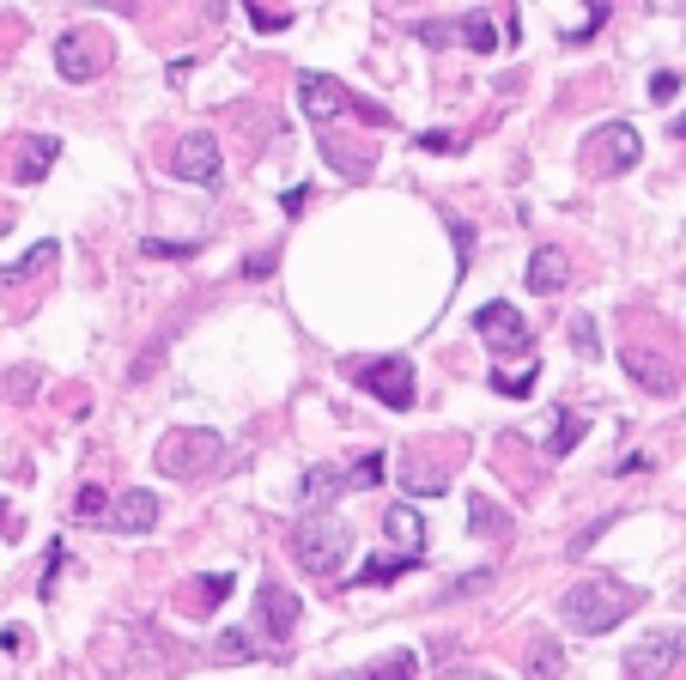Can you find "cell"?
<instances>
[{
	"mask_svg": "<svg viewBox=\"0 0 686 680\" xmlns=\"http://www.w3.org/2000/svg\"><path fill=\"white\" fill-rule=\"evenodd\" d=\"M56 159H61V140L56 134H31V140H19V164H12V176H19V183H43V176L56 171Z\"/></svg>",
	"mask_w": 686,
	"mask_h": 680,
	"instance_id": "9a60e30c",
	"label": "cell"
},
{
	"mask_svg": "<svg viewBox=\"0 0 686 680\" xmlns=\"http://www.w3.org/2000/svg\"><path fill=\"white\" fill-rule=\"evenodd\" d=\"M304 201H310V189H304V183H297V189H286V195H280V207H286V213H292V220H297V213H304Z\"/></svg>",
	"mask_w": 686,
	"mask_h": 680,
	"instance_id": "74e56055",
	"label": "cell"
},
{
	"mask_svg": "<svg viewBox=\"0 0 686 680\" xmlns=\"http://www.w3.org/2000/svg\"><path fill=\"white\" fill-rule=\"evenodd\" d=\"M638 152H644V140H638V128H632V122H602V128H589V134H584V159H589V171H602V176L632 171Z\"/></svg>",
	"mask_w": 686,
	"mask_h": 680,
	"instance_id": "3957f363",
	"label": "cell"
},
{
	"mask_svg": "<svg viewBox=\"0 0 686 680\" xmlns=\"http://www.w3.org/2000/svg\"><path fill=\"white\" fill-rule=\"evenodd\" d=\"M274 262H280V255H274V250H262V255H250V262H243V274L262 280V274H274Z\"/></svg>",
	"mask_w": 686,
	"mask_h": 680,
	"instance_id": "d590c367",
	"label": "cell"
},
{
	"mask_svg": "<svg viewBox=\"0 0 686 680\" xmlns=\"http://www.w3.org/2000/svg\"><path fill=\"white\" fill-rule=\"evenodd\" d=\"M297 620H304V601H297L286 583H262V589H255V626H262L274 645H286Z\"/></svg>",
	"mask_w": 686,
	"mask_h": 680,
	"instance_id": "8fae6325",
	"label": "cell"
},
{
	"mask_svg": "<svg viewBox=\"0 0 686 680\" xmlns=\"http://www.w3.org/2000/svg\"><path fill=\"white\" fill-rule=\"evenodd\" d=\"M492 389L523 402V395H535V371H492Z\"/></svg>",
	"mask_w": 686,
	"mask_h": 680,
	"instance_id": "d4e9b609",
	"label": "cell"
},
{
	"mask_svg": "<svg viewBox=\"0 0 686 680\" xmlns=\"http://www.w3.org/2000/svg\"><path fill=\"white\" fill-rule=\"evenodd\" d=\"M103 68H110V49H103V37H92V31H68V37L56 43V73H61V80L85 85V80H98Z\"/></svg>",
	"mask_w": 686,
	"mask_h": 680,
	"instance_id": "52a82bcc",
	"label": "cell"
},
{
	"mask_svg": "<svg viewBox=\"0 0 686 680\" xmlns=\"http://www.w3.org/2000/svg\"><path fill=\"white\" fill-rule=\"evenodd\" d=\"M413 566H420V554H377L365 571H359V583H390V577L413 571Z\"/></svg>",
	"mask_w": 686,
	"mask_h": 680,
	"instance_id": "603a6c76",
	"label": "cell"
},
{
	"mask_svg": "<svg viewBox=\"0 0 686 680\" xmlns=\"http://www.w3.org/2000/svg\"><path fill=\"white\" fill-rule=\"evenodd\" d=\"M565 280H572V255L559 243H535V255H528V292H565Z\"/></svg>",
	"mask_w": 686,
	"mask_h": 680,
	"instance_id": "5bb4252c",
	"label": "cell"
},
{
	"mask_svg": "<svg viewBox=\"0 0 686 680\" xmlns=\"http://www.w3.org/2000/svg\"><path fill=\"white\" fill-rule=\"evenodd\" d=\"M213 657H219V662H255V645H250L243 632H225V638L213 645Z\"/></svg>",
	"mask_w": 686,
	"mask_h": 680,
	"instance_id": "83f0119b",
	"label": "cell"
},
{
	"mask_svg": "<svg viewBox=\"0 0 686 680\" xmlns=\"http://www.w3.org/2000/svg\"><path fill=\"white\" fill-rule=\"evenodd\" d=\"M492 583V571H474V577H462L456 589H450V596H474V589H486Z\"/></svg>",
	"mask_w": 686,
	"mask_h": 680,
	"instance_id": "f35d334b",
	"label": "cell"
},
{
	"mask_svg": "<svg viewBox=\"0 0 686 680\" xmlns=\"http://www.w3.org/2000/svg\"><path fill=\"white\" fill-rule=\"evenodd\" d=\"M341 486H346V474H341V468H310V474H304V486H297V498H304V510H322L334 493H341Z\"/></svg>",
	"mask_w": 686,
	"mask_h": 680,
	"instance_id": "e0dca14e",
	"label": "cell"
},
{
	"mask_svg": "<svg viewBox=\"0 0 686 680\" xmlns=\"http://www.w3.org/2000/svg\"><path fill=\"white\" fill-rule=\"evenodd\" d=\"M377 480H383V456H359L353 468H346V486H353V493H371Z\"/></svg>",
	"mask_w": 686,
	"mask_h": 680,
	"instance_id": "4316f807",
	"label": "cell"
},
{
	"mask_svg": "<svg viewBox=\"0 0 686 680\" xmlns=\"http://www.w3.org/2000/svg\"><path fill=\"white\" fill-rule=\"evenodd\" d=\"M213 461H219V438H213V432H171V438L159 444V468L176 474V480L206 474Z\"/></svg>",
	"mask_w": 686,
	"mask_h": 680,
	"instance_id": "8992f818",
	"label": "cell"
},
{
	"mask_svg": "<svg viewBox=\"0 0 686 680\" xmlns=\"http://www.w3.org/2000/svg\"><path fill=\"white\" fill-rule=\"evenodd\" d=\"M413 37H420V43H425V49H444V43H450V37H456V24H432V19H425V24H420V31H413Z\"/></svg>",
	"mask_w": 686,
	"mask_h": 680,
	"instance_id": "d6a6232c",
	"label": "cell"
},
{
	"mask_svg": "<svg viewBox=\"0 0 686 680\" xmlns=\"http://www.w3.org/2000/svg\"><path fill=\"white\" fill-rule=\"evenodd\" d=\"M407 7H413V0H407Z\"/></svg>",
	"mask_w": 686,
	"mask_h": 680,
	"instance_id": "7bdbcfd3",
	"label": "cell"
},
{
	"mask_svg": "<svg viewBox=\"0 0 686 680\" xmlns=\"http://www.w3.org/2000/svg\"><path fill=\"white\" fill-rule=\"evenodd\" d=\"M468 529H474V535H511V510L492 505L486 493H474V498H468Z\"/></svg>",
	"mask_w": 686,
	"mask_h": 680,
	"instance_id": "d6986e66",
	"label": "cell"
},
{
	"mask_svg": "<svg viewBox=\"0 0 686 680\" xmlns=\"http://www.w3.org/2000/svg\"><path fill=\"white\" fill-rule=\"evenodd\" d=\"M474 335L492 346V358H516V353H528V346H535V335H528V323H523V311H516V304H504V298L474 311Z\"/></svg>",
	"mask_w": 686,
	"mask_h": 680,
	"instance_id": "277c9868",
	"label": "cell"
},
{
	"mask_svg": "<svg viewBox=\"0 0 686 680\" xmlns=\"http://www.w3.org/2000/svg\"><path fill=\"white\" fill-rule=\"evenodd\" d=\"M0 231H7V213H0Z\"/></svg>",
	"mask_w": 686,
	"mask_h": 680,
	"instance_id": "60d3db41",
	"label": "cell"
},
{
	"mask_svg": "<svg viewBox=\"0 0 686 680\" xmlns=\"http://www.w3.org/2000/svg\"><path fill=\"white\" fill-rule=\"evenodd\" d=\"M297 104H304L310 122H334V115H346L359 104V92H346L329 73H297Z\"/></svg>",
	"mask_w": 686,
	"mask_h": 680,
	"instance_id": "30bf717a",
	"label": "cell"
},
{
	"mask_svg": "<svg viewBox=\"0 0 686 680\" xmlns=\"http://www.w3.org/2000/svg\"><path fill=\"white\" fill-rule=\"evenodd\" d=\"M577 438H584V419L572 407H553V438H547V456H572Z\"/></svg>",
	"mask_w": 686,
	"mask_h": 680,
	"instance_id": "ffe728a7",
	"label": "cell"
},
{
	"mask_svg": "<svg viewBox=\"0 0 686 680\" xmlns=\"http://www.w3.org/2000/svg\"><path fill=\"white\" fill-rule=\"evenodd\" d=\"M565 669V650L553 645V638H541L535 650H528V674H559Z\"/></svg>",
	"mask_w": 686,
	"mask_h": 680,
	"instance_id": "484cf974",
	"label": "cell"
},
{
	"mask_svg": "<svg viewBox=\"0 0 686 680\" xmlns=\"http://www.w3.org/2000/svg\"><path fill=\"white\" fill-rule=\"evenodd\" d=\"M619 365H626V377L638 383V389H650V395H675L680 389V371L668 365V358H656L650 346H626Z\"/></svg>",
	"mask_w": 686,
	"mask_h": 680,
	"instance_id": "7c38bea8",
	"label": "cell"
},
{
	"mask_svg": "<svg viewBox=\"0 0 686 680\" xmlns=\"http://www.w3.org/2000/svg\"><path fill=\"white\" fill-rule=\"evenodd\" d=\"M250 19H255V31H280V24H286V12L262 7V0H250Z\"/></svg>",
	"mask_w": 686,
	"mask_h": 680,
	"instance_id": "836d02e7",
	"label": "cell"
},
{
	"mask_svg": "<svg viewBox=\"0 0 686 680\" xmlns=\"http://www.w3.org/2000/svg\"><path fill=\"white\" fill-rule=\"evenodd\" d=\"M413 669H420V662H413L407 650H395V657H377V662H371V674H413Z\"/></svg>",
	"mask_w": 686,
	"mask_h": 680,
	"instance_id": "1f68e13d",
	"label": "cell"
},
{
	"mask_svg": "<svg viewBox=\"0 0 686 680\" xmlns=\"http://www.w3.org/2000/svg\"><path fill=\"white\" fill-rule=\"evenodd\" d=\"M292 559L310 577H334L353 559V529L341 517H329V510H310V517L292 522Z\"/></svg>",
	"mask_w": 686,
	"mask_h": 680,
	"instance_id": "7a4b0ae2",
	"label": "cell"
},
{
	"mask_svg": "<svg viewBox=\"0 0 686 680\" xmlns=\"http://www.w3.org/2000/svg\"><path fill=\"white\" fill-rule=\"evenodd\" d=\"M103 510H110V493H103V486H80V498H73V517H103Z\"/></svg>",
	"mask_w": 686,
	"mask_h": 680,
	"instance_id": "f1b7e54d",
	"label": "cell"
},
{
	"mask_svg": "<svg viewBox=\"0 0 686 680\" xmlns=\"http://www.w3.org/2000/svg\"><path fill=\"white\" fill-rule=\"evenodd\" d=\"M37 383H43V371H37V365H19V371H7V377H0V389H7L12 402H31Z\"/></svg>",
	"mask_w": 686,
	"mask_h": 680,
	"instance_id": "cb8c5ba5",
	"label": "cell"
},
{
	"mask_svg": "<svg viewBox=\"0 0 686 680\" xmlns=\"http://www.w3.org/2000/svg\"><path fill=\"white\" fill-rule=\"evenodd\" d=\"M572 341H577V353H584V358L602 353V341H595V323H589V316H577V323H572Z\"/></svg>",
	"mask_w": 686,
	"mask_h": 680,
	"instance_id": "4dcf8cb0",
	"label": "cell"
},
{
	"mask_svg": "<svg viewBox=\"0 0 686 680\" xmlns=\"http://www.w3.org/2000/svg\"><path fill=\"white\" fill-rule=\"evenodd\" d=\"M425 152H456V134H444V128H432V134H420Z\"/></svg>",
	"mask_w": 686,
	"mask_h": 680,
	"instance_id": "8d00e7d4",
	"label": "cell"
},
{
	"mask_svg": "<svg viewBox=\"0 0 686 680\" xmlns=\"http://www.w3.org/2000/svg\"><path fill=\"white\" fill-rule=\"evenodd\" d=\"M195 250H201V243H140V255H147V262H189Z\"/></svg>",
	"mask_w": 686,
	"mask_h": 680,
	"instance_id": "f546056e",
	"label": "cell"
},
{
	"mask_svg": "<svg viewBox=\"0 0 686 680\" xmlns=\"http://www.w3.org/2000/svg\"><path fill=\"white\" fill-rule=\"evenodd\" d=\"M680 657H686V632L668 626V632H650L644 645L626 650V674L632 680H663L668 669H680Z\"/></svg>",
	"mask_w": 686,
	"mask_h": 680,
	"instance_id": "5b68a950",
	"label": "cell"
},
{
	"mask_svg": "<svg viewBox=\"0 0 686 680\" xmlns=\"http://www.w3.org/2000/svg\"><path fill=\"white\" fill-rule=\"evenodd\" d=\"M171 171L183 176V183L213 189V183H219V171H225V164H219V140L206 134V128H195V134H183V140L171 146Z\"/></svg>",
	"mask_w": 686,
	"mask_h": 680,
	"instance_id": "ba28073f",
	"label": "cell"
},
{
	"mask_svg": "<svg viewBox=\"0 0 686 680\" xmlns=\"http://www.w3.org/2000/svg\"><path fill=\"white\" fill-rule=\"evenodd\" d=\"M110 522H115V535H147L152 522H159V498H152L147 486H128L110 505Z\"/></svg>",
	"mask_w": 686,
	"mask_h": 680,
	"instance_id": "4fadbf2b",
	"label": "cell"
},
{
	"mask_svg": "<svg viewBox=\"0 0 686 680\" xmlns=\"http://www.w3.org/2000/svg\"><path fill=\"white\" fill-rule=\"evenodd\" d=\"M201 589H189L183 596V608H195V613H206V608H219V601L231 596V583H238V577H225V571H213V577H195Z\"/></svg>",
	"mask_w": 686,
	"mask_h": 680,
	"instance_id": "44dd1931",
	"label": "cell"
},
{
	"mask_svg": "<svg viewBox=\"0 0 686 680\" xmlns=\"http://www.w3.org/2000/svg\"><path fill=\"white\" fill-rule=\"evenodd\" d=\"M456 37H462L468 49H481V55H486V49H498V24H492L486 12H462V19H456Z\"/></svg>",
	"mask_w": 686,
	"mask_h": 680,
	"instance_id": "7402d4cb",
	"label": "cell"
},
{
	"mask_svg": "<svg viewBox=\"0 0 686 680\" xmlns=\"http://www.w3.org/2000/svg\"><path fill=\"white\" fill-rule=\"evenodd\" d=\"M680 7H686V0H680Z\"/></svg>",
	"mask_w": 686,
	"mask_h": 680,
	"instance_id": "b9f144b4",
	"label": "cell"
},
{
	"mask_svg": "<svg viewBox=\"0 0 686 680\" xmlns=\"http://www.w3.org/2000/svg\"><path fill=\"white\" fill-rule=\"evenodd\" d=\"M638 601H644V589L619 583V577H584V583H572L559 596V620L572 632H614Z\"/></svg>",
	"mask_w": 686,
	"mask_h": 680,
	"instance_id": "6da1fadb",
	"label": "cell"
},
{
	"mask_svg": "<svg viewBox=\"0 0 686 680\" xmlns=\"http://www.w3.org/2000/svg\"><path fill=\"white\" fill-rule=\"evenodd\" d=\"M359 383H365L383 407H395V414L413 407V365L407 358H371V365H359Z\"/></svg>",
	"mask_w": 686,
	"mask_h": 680,
	"instance_id": "9c48e42d",
	"label": "cell"
},
{
	"mask_svg": "<svg viewBox=\"0 0 686 680\" xmlns=\"http://www.w3.org/2000/svg\"><path fill=\"white\" fill-rule=\"evenodd\" d=\"M675 92H680V80H675V73H650V98H656V104H668Z\"/></svg>",
	"mask_w": 686,
	"mask_h": 680,
	"instance_id": "e575fe53",
	"label": "cell"
},
{
	"mask_svg": "<svg viewBox=\"0 0 686 680\" xmlns=\"http://www.w3.org/2000/svg\"><path fill=\"white\" fill-rule=\"evenodd\" d=\"M675 140H686V115H680V122H675Z\"/></svg>",
	"mask_w": 686,
	"mask_h": 680,
	"instance_id": "ab89813d",
	"label": "cell"
},
{
	"mask_svg": "<svg viewBox=\"0 0 686 680\" xmlns=\"http://www.w3.org/2000/svg\"><path fill=\"white\" fill-rule=\"evenodd\" d=\"M56 243H37V250L31 255H19V262H7V267H0V286H24V280H31V274H43V267H56Z\"/></svg>",
	"mask_w": 686,
	"mask_h": 680,
	"instance_id": "ac0fdd59",
	"label": "cell"
},
{
	"mask_svg": "<svg viewBox=\"0 0 686 680\" xmlns=\"http://www.w3.org/2000/svg\"><path fill=\"white\" fill-rule=\"evenodd\" d=\"M383 529H390V541L401 554H425V522L413 505H390V517H383Z\"/></svg>",
	"mask_w": 686,
	"mask_h": 680,
	"instance_id": "2e32d148",
	"label": "cell"
}]
</instances>
